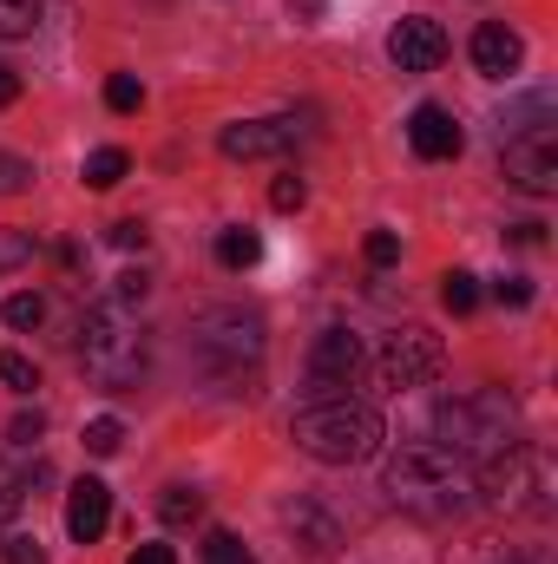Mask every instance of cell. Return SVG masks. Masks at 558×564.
<instances>
[{"instance_id": "cell-1", "label": "cell", "mask_w": 558, "mask_h": 564, "mask_svg": "<svg viewBox=\"0 0 558 564\" xmlns=\"http://www.w3.org/2000/svg\"><path fill=\"white\" fill-rule=\"evenodd\" d=\"M184 355L211 388L250 394V381L264 375V322L250 308H197L184 328Z\"/></svg>"}, {"instance_id": "cell-2", "label": "cell", "mask_w": 558, "mask_h": 564, "mask_svg": "<svg viewBox=\"0 0 558 564\" xmlns=\"http://www.w3.org/2000/svg\"><path fill=\"white\" fill-rule=\"evenodd\" d=\"M382 492L415 519H453L466 512L473 479H466V459H453L440 440H401L382 466Z\"/></svg>"}, {"instance_id": "cell-3", "label": "cell", "mask_w": 558, "mask_h": 564, "mask_svg": "<svg viewBox=\"0 0 558 564\" xmlns=\"http://www.w3.org/2000/svg\"><path fill=\"white\" fill-rule=\"evenodd\" d=\"M289 440L322 466H362V459L382 453V414L368 401H348V394L342 401H309L289 421Z\"/></svg>"}, {"instance_id": "cell-4", "label": "cell", "mask_w": 558, "mask_h": 564, "mask_svg": "<svg viewBox=\"0 0 558 564\" xmlns=\"http://www.w3.org/2000/svg\"><path fill=\"white\" fill-rule=\"evenodd\" d=\"M79 361L99 388H139L144 368H151V335L126 302H99L86 308V328H79Z\"/></svg>"}, {"instance_id": "cell-5", "label": "cell", "mask_w": 558, "mask_h": 564, "mask_svg": "<svg viewBox=\"0 0 558 564\" xmlns=\"http://www.w3.org/2000/svg\"><path fill=\"white\" fill-rule=\"evenodd\" d=\"M433 433L453 459H493L519 440V408L500 394V388H466V394H447L440 414H433Z\"/></svg>"}, {"instance_id": "cell-6", "label": "cell", "mask_w": 558, "mask_h": 564, "mask_svg": "<svg viewBox=\"0 0 558 564\" xmlns=\"http://www.w3.org/2000/svg\"><path fill=\"white\" fill-rule=\"evenodd\" d=\"M480 492H486L500 512L546 519V512H552V453L533 446V440H513L506 453H493V459L480 466Z\"/></svg>"}, {"instance_id": "cell-7", "label": "cell", "mask_w": 558, "mask_h": 564, "mask_svg": "<svg viewBox=\"0 0 558 564\" xmlns=\"http://www.w3.org/2000/svg\"><path fill=\"white\" fill-rule=\"evenodd\" d=\"M440 335H427V328H395L388 341H382V355H375V381L382 388H420V381H433L440 375Z\"/></svg>"}, {"instance_id": "cell-8", "label": "cell", "mask_w": 558, "mask_h": 564, "mask_svg": "<svg viewBox=\"0 0 558 564\" xmlns=\"http://www.w3.org/2000/svg\"><path fill=\"white\" fill-rule=\"evenodd\" d=\"M500 171H506V184H519L526 197H552L558 191V132L552 126L513 132L506 151H500Z\"/></svg>"}, {"instance_id": "cell-9", "label": "cell", "mask_w": 558, "mask_h": 564, "mask_svg": "<svg viewBox=\"0 0 558 564\" xmlns=\"http://www.w3.org/2000/svg\"><path fill=\"white\" fill-rule=\"evenodd\" d=\"M355 375H362L355 328H322L309 348V401H342V388H355Z\"/></svg>"}, {"instance_id": "cell-10", "label": "cell", "mask_w": 558, "mask_h": 564, "mask_svg": "<svg viewBox=\"0 0 558 564\" xmlns=\"http://www.w3.org/2000/svg\"><path fill=\"white\" fill-rule=\"evenodd\" d=\"M302 139V126L296 119H244V126H224V158H237V164H257V158H289Z\"/></svg>"}, {"instance_id": "cell-11", "label": "cell", "mask_w": 558, "mask_h": 564, "mask_svg": "<svg viewBox=\"0 0 558 564\" xmlns=\"http://www.w3.org/2000/svg\"><path fill=\"white\" fill-rule=\"evenodd\" d=\"M388 59H395L401 73H433V66L447 59V33H440V20H427V13L395 20V33H388Z\"/></svg>"}, {"instance_id": "cell-12", "label": "cell", "mask_w": 558, "mask_h": 564, "mask_svg": "<svg viewBox=\"0 0 558 564\" xmlns=\"http://www.w3.org/2000/svg\"><path fill=\"white\" fill-rule=\"evenodd\" d=\"M408 144H415V158L440 164V158H460L466 132H460V119H453L447 106H415V119H408Z\"/></svg>"}, {"instance_id": "cell-13", "label": "cell", "mask_w": 558, "mask_h": 564, "mask_svg": "<svg viewBox=\"0 0 558 564\" xmlns=\"http://www.w3.org/2000/svg\"><path fill=\"white\" fill-rule=\"evenodd\" d=\"M106 525H112V486L106 479H79L66 492V532H73V545H93Z\"/></svg>"}, {"instance_id": "cell-14", "label": "cell", "mask_w": 558, "mask_h": 564, "mask_svg": "<svg viewBox=\"0 0 558 564\" xmlns=\"http://www.w3.org/2000/svg\"><path fill=\"white\" fill-rule=\"evenodd\" d=\"M282 525L296 532V545H302L309 558H329V552L342 545V519H335L329 506H315V499H289V506H282Z\"/></svg>"}, {"instance_id": "cell-15", "label": "cell", "mask_w": 558, "mask_h": 564, "mask_svg": "<svg viewBox=\"0 0 558 564\" xmlns=\"http://www.w3.org/2000/svg\"><path fill=\"white\" fill-rule=\"evenodd\" d=\"M473 66H480L486 79H513V73L526 66V40H519L506 20H486V26L473 33Z\"/></svg>"}, {"instance_id": "cell-16", "label": "cell", "mask_w": 558, "mask_h": 564, "mask_svg": "<svg viewBox=\"0 0 558 564\" xmlns=\"http://www.w3.org/2000/svg\"><path fill=\"white\" fill-rule=\"evenodd\" d=\"M217 263H224V270H250V263H264V230H250V224L217 230Z\"/></svg>"}, {"instance_id": "cell-17", "label": "cell", "mask_w": 558, "mask_h": 564, "mask_svg": "<svg viewBox=\"0 0 558 564\" xmlns=\"http://www.w3.org/2000/svg\"><path fill=\"white\" fill-rule=\"evenodd\" d=\"M126 171H132V158H126L119 144H106V151H93V158H86V171H79V177H86V191H112Z\"/></svg>"}, {"instance_id": "cell-18", "label": "cell", "mask_w": 558, "mask_h": 564, "mask_svg": "<svg viewBox=\"0 0 558 564\" xmlns=\"http://www.w3.org/2000/svg\"><path fill=\"white\" fill-rule=\"evenodd\" d=\"M204 512V492L197 486H164V499H158V519L164 525H191Z\"/></svg>"}, {"instance_id": "cell-19", "label": "cell", "mask_w": 558, "mask_h": 564, "mask_svg": "<svg viewBox=\"0 0 558 564\" xmlns=\"http://www.w3.org/2000/svg\"><path fill=\"white\" fill-rule=\"evenodd\" d=\"M0 315H7V328H20V335H26V328H40V322H46V295H40V289H20V295H7V308H0Z\"/></svg>"}, {"instance_id": "cell-20", "label": "cell", "mask_w": 558, "mask_h": 564, "mask_svg": "<svg viewBox=\"0 0 558 564\" xmlns=\"http://www.w3.org/2000/svg\"><path fill=\"white\" fill-rule=\"evenodd\" d=\"M440 302H447L453 315H473V308H480V282L466 276V270H447V276H440Z\"/></svg>"}, {"instance_id": "cell-21", "label": "cell", "mask_w": 558, "mask_h": 564, "mask_svg": "<svg viewBox=\"0 0 558 564\" xmlns=\"http://www.w3.org/2000/svg\"><path fill=\"white\" fill-rule=\"evenodd\" d=\"M40 26V0H0V40H26Z\"/></svg>"}, {"instance_id": "cell-22", "label": "cell", "mask_w": 558, "mask_h": 564, "mask_svg": "<svg viewBox=\"0 0 558 564\" xmlns=\"http://www.w3.org/2000/svg\"><path fill=\"white\" fill-rule=\"evenodd\" d=\"M119 446H126V426L112 421V414H99V421H86V453H93V459H112Z\"/></svg>"}, {"instance_id": "cell-23", "label": "cell", "mask_w": 558, "mask_h": 564, "mask_svg": "<svg viewBox=\"0 0 558 564\" xmlns=\"http://www.w3.org/2000/svg\"><path fill=\"white\" fill-rule=\"evenodd\" d=\"M204 564H257V558H250V545L237 532H211L204 539Z\"/></svg>"}, {"instance_id": "cell-24", "label": "cell", "mask_w": 558, "mask_h": 564, "mask_svg": "<svg viewBox=\"0 0 558 564\" xmlns=\"http://www.w3.org/2000/svg\"><path fill=\"white\" fill-rule=\"evenodd\" d=\"M0 564H46V545L33 532H7L0 539Z\"/></svg>"}, {"instance_id": "cell-25", "label": "cell", "mask_w": 558, "mask_h": 564, "mask_svg": "<svg viewBox=\"0 0 558 564\" xmlns=\"http://www.w3.org/2000/svg\"><path fill=\"white\" fill-rule=\"evenodd\" d=\"M106 106H112V112H139L144 86L132 79V73H112V79H106Z\"/></svg>"}, {"instance_id": "cell-26", "label": "cell", "mask_w": 558, "mask_h": 564, "mask_svg": "<svg viewBox=\"0 0 558 564\" xmlns=\"http://www.w3.org/2000/svg\"><path fill=\"white\" fill-rule=\"evenodd\" d=\"M0 381H7L13 394H33V388H40V375H33V361H26V355H13V348L0 355Z\"/></svg>"}, {"instance_id": "cell-27", "label": "cell", "mask_w": 558, "mask_h": 564, "mask_svg": "<svg viewBox=\"0 0 558 564\" xmlns=\"http://www.w3.org/2000/svg\"><path fill=\"white\" fill-rule=\"evenodd\" d=\"M362 257H368L375 270H388V263H401V237H395V230H368V243H362Z\"/></svg>"}, {"instance_id": "cell-28", "label": "cell", "mask_w": 558, "mask_h": 564, "mask_svg": "<svg viewBox=\"0 0 558 564\" xmlns=\"http://www.w3.org/2000/svg\"><path fill=\"white\" fill-rule=\"evenodd\" d=\"M20 499H26V479H20V473H13V466L0 459V525H7L13 512H20Z\"/></svg>"}, {"instance_id": "cell-29", "label": "cell", "mask_w": 558, "mask_h": 564, "mask_svg": "<svg viewBox=\"0 0 558 564\" xmlns=\"http://www.w3.org/2000/svg\"><path fill=\"white\" fill-rule=\"evenodd\" d=\"M33 184V164L26 158H13V151H0V191L13 197V191H26Z\"/></svg>"}, {"instance_id": "cell-30", "label": "cell", "mask_w": 558, "mask_h": 564, "mask_svg": "<svg viewBox=\"0 0 558 564\" xmlns=\"http://www.w3.org/2000/svg\"><path fill=\"white\" fill-rule=\"evenodd\" d=\"M33 257V237L26 230H0V270H20Z\"/></svg>"}, {"instance_id": "cell-31", "label": "cell", "mask_w": 558, "mask_h": 564, "mask_svg": "<svg viewBox=\"0 0 558 564\" xmlns=\"http://www.w3.org/2000/svg\"><path fill=\"white\" fill-rule=\"evenodd\" d=\"M270 204H277V210H302V204H309V184H302V177H277V184H270Z\"/></svg>"}, {"instance_id": "cell-32", "label": "cell", "mask_w": 558, "mask_h": 564, "mask_svg": "<svg viewBox=\"0 0 558 564\" xmlns=\"http://www.w3.org/2000/svg\"><path fill=\"white\" fill-rule=\"evenodd\" d=\"M106 237H112L119 250H144V224H139V217H126V224H112Z\"/></svg>"}, {"instance_id": "cell-33", "label": "cell", "mask_w": 558, "mask_h": 564, "mask_svg": "<svg viewBox=\"0 0 558 564\" xmlns=\"http://www.w3.org/2000/svg\"><path fill=\"white\" fill-rule=\"evenodd\" d=\"M500 302H506V308H526V302H533V282H526V276H506V282H500Z\"/></svg>"}, {"instance_id": "cell-34", "label": "cell", "mask_w": 558, "mask_h": 564, "mask_svg": "<svg viewBox=\"0 0 558 564\" xmlns=\"http://www.w3.org/2000/svg\"><path fill=\"white\" fill-rule=\"evenodd\" d=\"M40 426H46L40 414H20V421L7 426V433H13V446H33V440H40Z\"/></svg>"}, {"instance_id": "cell-35", "label": "cell", "mask_w": 558, "mask_h": 564, "mask_svg": "<svg viewBox=\"0 0 558 564\" xmlns=\"http://www.w3.org/2000/svg\"><path fill=\"white\" fill-rule=\"evenodd\" d=\"M13 99H20V73H13V66H7V59H0V112H7V106H13Z\"/></svg>"}, {"instance_id": "cell-36", "label": "cell", "mask_w": 558, "mask_h": 564, "mask_svg": "<svg viewBox=\"0 0 558 564\" xmlns=\"http://www.w3.org/2000/svg\"><path fill=\"white\" fill-rule=\"evenodd\" d=\"M126 564H178V558H171V545H139Z\"/></svg>"}, {"instance_id": "cell-37", "label": "cell", "mask_w": 558, "mask_h": 564, "mask_svg": "<svg viewBox=\"0 0 558 564\" xmlns=\"http://www.w3.org/2000/svg\"><path fill=\"white\" fill-rule=\"evenodd\" d=\"M289 7H296V13H309V20L322 13V0H289Z\"/></svg>"}]
</instances>
